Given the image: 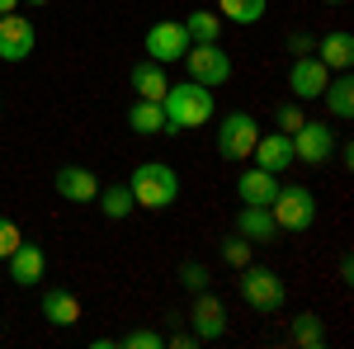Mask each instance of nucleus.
<instances>
[{"mask_svg": "<svg viewBox=\"0 0 354 349\" xmlns=\"http://www.w3.org/2000/svg\"><path fill=\"white\" fill-rule=\"evenodd\" d=\"M236 194H241V203H265L270 208L274 194H279V175H270V170H245L241 180H236Z\"/></svg>", "mask_w": 354, "mask_h": 349, "instance_id": "nucleus-17", "label": "nucleus"}, {"mask_svg": "<svg viewBox=\"0 0 354 349\" xmlns=\"http://www.w3.org/2000/svg\"><path fill=\"white\" fill-rule=\"evenodd\" d=\"M118 345H123V349H161L165 335H156V330H128Z\"/></svg>", "mask_w": 354, "mask_h": 349, "instance_id": "nucleus-26", "label": "nucleus"}, {"mask_svg": "<svg viewBox=\"0 0 354 349\" xmlns=\"http://www.w3.org/2000/svg\"><path fill=\"white\" fill-rule=\"evenodd\" d=\"M128 123H133V133H142V137L165 133V109H161V100H137V104L128 109Z\"/></svg>", "mask_w": 354, "mask_h": 349, "instance_id": "nucleus-22", "label": "nucleus"}, {"mask_svg": "<svg viewBox=\"0 0 354 349\" xmlns=\"http://www.w3.org/2000/svg\"><path fill=\"white\" fill-rule=\"evenodd\" d=\"M133 90H137V100H165V90H170V81H165V66L161 62H137L133 66Z\"/></svg>", "mask_w": 354, "mask_h": 349, "instance_id": "nucleus-18", "label": "nucleus"}, {"mask_svg": "<svg viewBox=\"0 0 354 349\" xmlns=\"http://www.w3.org/2000/svg\"><path fill=\"white\" fill-rule=\"evenodd\" d=\"M180 283H185L189 293H203V288H208V269L198 265V260H189V265L180 269Z\"/></svg>", "mask_w": 354, "mask_h": 349, "instance_id": "nucleus-27", "label": "nucleus"}, {"mask_svg": "<svg viewBox=\"0 0 354 349\" xmlns=\"http://www.w3.org/2000/svg\"><path fill=\"white\" fill-rule=\"evenodd\" d=\"M222 260H227V265H250V241H245V236H232V241L222 245Z\"/></svg>", "mask_w": 354, "mask_h": 349, "instance_id": "nucleus-28", "label": "nucleus"}, {"mask_svg": "<svg viewBox=\"0 0 354 349\" xmlns=\"http://www.w3.org/2000/svg\"><path fill=\"white\" fill-rule=\"evenodd\" d=\"M43 269H48V260H43V250L33 241H19L10 250V279H15L19 288H33V283L43 279Z\"/></svg>", "mask_w": 354, "mask_h": 349, "instance_id": "nucleus-14", "label": "nucleus"}, {"mask_svg": "<svg viewBox=\"0 0 354 349\" xmlns=\"http://www.w3.org/2000/svg\"><path fill=\"white\" fill-rule=\"evenodd\" d=\"M53 185L66 203H95V194H100V180H95L85 165H62L53 175Z\"/></svg>", "mask_w": 354, "mask_h": 349, "instance_id": "nucleus-13", "label": "nucleus"}, {"mask_svg": "<svg viewBox=\"0 0 354 349\" xmlns=\"http://www.w3.org/2000/svg\"><path fill=\"white\" fill-rule=\"evenodd\" d=\"M326 5H345V0H326Z\"/></svg>", "mask_w": 354, "mask_h": 349, "instance_id": "nucleus-34", "label": "nucleus"}, {"mask_svg": "<svg viewBox=\"0 0 354 349\" xmlns=\"http://www.w3.org/2000/svg\"><path fill=\"white\" fill-rule=\"evenodd\" d=\"M288 48H293V53H312V38H307V33H293V38H288Z\"/></svg>", "mask_w": 354, "mask_h": 349, "instance_id": "nucleus-31", "label": "nucleus"}, {"mask_svg": "<svg viewBox=\"0 0 354 349\" xmlns=\"http://www.w3.org/2000/svg\"><path fill=\"white\" fill-rule=\"evenodd\" d=\"M255 137H260V123L250 113H227L222 128H218V156H227V161H250Z\"/></svg>", "mask_w": 354, "mask_h": 349, "instance_id": "nucleus-7", "label": "nucleus"}, {"mask_svg": "<svg viewBox=\"0 0 354 349\" xmlns=\"http://www.w3.org/2000/svg\"><path fill=\"white\" fill-rule=\"evenodd\" d=\"M236 236H245L250 245H274L279 241V222L265 203H245L236 213Z\"/></svg>", "mask_w": 354, "mask_h": 349, "instance_id": "nucleus-12", "label": "nucleus"}, {"mask_svg": "<svg viewBox=\"0 0 354 349\" xmlns=\"http://www.w3.org/2000/svg\"><path fill=\"white\" fill-rule=\"evenodd\" d=\"M38 48V33L24 15H0V62H24L28 53Z\"/></svg>", "mask_w": 354, "mask_h": 349, "instance_id": "nucleus-9", "label": "nucleus"}, {"mask_svg": "<svg viewBox=\"0 0 354 349\" xmlns=\"http://www.w3.org/2000/svg\"><path fill=\"white\" fill-rule=\"evenodd\" d=\"M288 335H293V345H302V349H322L326 345V326H322L317 312H298V317L288 321Z\"/></svg>", "mask_w": 354, "mask_h": 349, "instance_id": "nucleus-21", "label": "nucleus"}, {"mask_svg": "<svg viewBox=\"0 0 354 349\" xmlns=\"http://www.w3.org/2000/svg\"><path fill=\"white\" fill-rule=\"evenodd\" d=\"M270 213H274V222H279V232H307V227L317 222V198H312L307 185H288V189L279 185Z\"/></svg>", "mask_w": 354, "mask_h": 349, "instance_id": "nucleus-4", "label": "nucleus"}, {"mask_svg": "<svg viewBox=\"0 0 354 349\" xmlns=\"http://www.w3.org/2000/svg\"><path fill=\"white\" fill-rule=\"evenodd\" d=\"M185 53H189V33H185V24L161 19V24L147 28V57H151V62L170 66V62H180Z\"/></svg>", "mask_w": 354, "mask_h": 349, "instance_id": "nucleus-8", "label": "nucleus"}, {"mask_svg": "<svg viewBox=\"0 0 354 349\" xmlns=\"http://www.w3.org/2000/svg\"><path fill=\"white\" fill-rule=\"evenodd\" d=\"M95 198H100V213L113 217V222H123V217L137 208V203H133V189H128V185H113V189H104V194H95Z\"/></svg>", "mask_w": 354, "mask_h": 349, "instance_id": "nucleus-25", "label": "nucleus"}, {"mask_svg": "<svg viewBox=\"0 0 354 349\" xmlns=\"http://www.w3.org/2000/svg\"><path fill=\"white\" fill-rule=\"evenodd\" d=\"M293 137V161L302 165H330V156H335V128H326V123H302Z\"/></svg>", "mask_w": 354, "mask_h": 349, "instance_id": "nucleus-6", "label": "nucleus"}, {"mask_svg": "<svg viewBox=\"0 0 354 349\" xmlns=\"http://www.w3.org/2000/svg\"><path fill=\"white\" fill-rule=\"evenodd\" d=\"M194 340H218L222 330H227V312H222V302L218 297H208V293H198V302H194Z\"/></svg>", "mask_w": 354, "mask_h": 349, "instance_id": "nucleus-16", "label": "nucleus"}, {"mask_svg": "<svg viewBox=\"0 0 354 349\" xmlns=\"http://www.w3.org/2000/svg\"><path fill=\"white\" fill-rule=\"evenodd\" d=\"M128 189H133L137 208L161 213V208H170L180 198V175H175V165H165V161H142L133 170V180H128Z\"/></svg>", "mask_w": 354, "mask_h": 349, "instance_id": "nucleus-2", "label": "nucleus"}, {"mask_svg": "<svg viewBox=\"0 0 354 349\" xmlns=\"http://www.w3.org/2000/svg\"><path fill=\"white\" fill-rule=\"evenodd\" d=\"M19 241H24V232H19L10 217H0V260H10V250H15Z\"/></svg>", "mask_w": 354, "mask_h": 349, "instance_id": "nucleus-29", "label": "nucleus"}, {"mask_svg": "<svg viewBox=\"0 0 354 349\" xmlns=\"http://www.w3.org/2000/svg\"><path fill=\"white\" fill-rule=\"evenodd\" d=\"M185 33H189V43H218L222 38V15H213V10H194L189 19H185Z\"/></svg>", "mask_w": 354, "mask_h": 349, "instance_id": "nucleus-23", "label": "nucleus"}, {"mask_svg": "<svg viewBox=\"0 0 354 349\" xmlns=\"http://www.w3.org/2000/svg\"><path fill=\"white\" fill-rule=\"evenodd\" d=\"M322 100H326V109H330V118H350L354 113V81H350V71H340V76H330L326 81V90H322Z\"/></svg>", "mask_w": 354, "mask_h": 349, "instance_id": "nucleus-20", "label": "nucleus"}, {"mask_svg": "<svg viewBox=\"0 0 354 349\" xmlns=\"http://www.w3.org/2000/svg\"><path fill=\"white\" fill-rule=\"evenodd\" d=\"M317 62H322L326 71H350L354 66V33H345V28L326 33V38L317 43Z\"/></svg>", "mask_w": 354, "mask_h": 349, "instance_id": "nucleus-15", "label": "nucleus"}, {"mask_svg": "<svg viewBox=\"0 0 354 349\" xmlns=\"http://www.w3.org/2000/svg\"><path fill=\"white\" fill-rule=\"evenodd\" d=\"M241 302L250 307V312H279L283 307V279L274 274L270 265H241Z\"/></svg>", "mask_w": 354, "mask_h": 349, "instance_id": "nucleus-3", "label": "nucleus"}, {"mask_svg": "<svg viewBox=\"0 0 354 349\" xmlns=\"http://www.w3.org/2000/svg\"><path fill=\"white\" fill-rule=\"evenodd\" d=\"M28 5H48V0H28Z\"/></svg>", "mask_w": 354, "mask_h": 349, "instance_id": "nucleus-33", "label": "nucleus"}, {"mask_svg": "<svg viewBox=\"0 0 354 349\" xmlns=\"http://www.w3.org/2000/svg\"><path fill=\"white\" fill-rule=\"evenodd\" d=\"M265 5L270 0H218V15L232 24H260L265 19Z\"/></svg>", "mask_w": 354, "mask_h": 349, "instance_id": "nucleus-24", "label": "nucleus"}, {"mask_svg": "<svg viewBox=\"0 0 354 349\" xmlns=\"http://www.w3.org/2000/svg\"><path fill=\"white\" fill-rule=\"evenodd\" d=\"M185 66H189V81L208 85V90H218L227 76H232V57L222 53L218 43H189V53L180 57Z\"/></svg>", "mask_w": 354, "mask_h": 349, "instance_id": "nucleus-5", "label": "nucleus"}, {"mask_svg": "<svg viewBox=\"0 0 354 349\" xmlns=\"http://www.w3.org/2000/svg\"><path fill=\"white\" fill-rule=\"evenodd\" d=\"M43 317L53 326H76L81 321V297L66 293V288H48L43 293Z\"/></svg>", "mask_w": 354, "mask_h": 349, "instance_id": "nucleus-19", "label": "nucleus"}, {"mask_svg": "<svg viewBox=\"0 0 354 349\" xmlns=\"http://www.w3.org/2000/svg\"><path fill=\"white\" fill-rule=\"evenodd\" d=\"M250 156H255L260 170L283 175V170L293 165V137H288V133H260V137H255V147H250Z\"/></svg>", "mask_w": 354, "mask_h": 349, "instance_id": "nucleus-11", "label": "nucleus"}, {"mask_svg": "<svg viewBox=\"0 0 354 349\" xmlns=\"http://www.w3.org/2000/svg\"><path fill=\"white\" fill-rule=\"evenodd\" d=\"M15 5H19V0H0V15H10V10H15Z\"/></svg>", "mask_w": 354, "mask_h": 349, "instance_id": "nucleus-32", "label": "nucleus"}, {"mask_svg": "<svg viewBox=\"0 0 354 349\" xmlns=\"http://www.w3.org/2000/svg\"><path fill=\"white\" fill-rule=\"evenodd\" d=\"M326 81H330V71L312 53H302L298 62L288 66V90H293V100H322Z\"/></svg>", "mask_w": 354, "mask_h": 349, "instance_id": "nucleus-10", "label": "nucleus"}, {"mask_svg": "<svg viewBox=\"0 0 354 349\" xmlns=\"http://www.w3.org/2000/svg\"><path fill=\"white\" fill-rule=\"evenodd\" d=\"M302 123H307V118H302L298 100H293V104H283V109H279V133H298Z\"/></svg>", "mask_w": 354, "mask_h": 349, "instance_id": "nucleus-30", "label": "nucleus"}, {"mask_svg": "<svg viewBox=\"0 0 354 349\" xmlns=\"http://www.w3.org/2000/svg\"><path fill=\"white\" fill-rule=\"evenodd\" d=\"M165 133H189V128H203L213 118V90L198 81H185V85H170L165 90Z\"/></svg>", "mask_w": 354, "mask_h": 349, "instance_id": "nucleus-1", "label": "nucleus"}]
</instances>
